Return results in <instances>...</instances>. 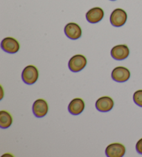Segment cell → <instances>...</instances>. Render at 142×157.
<instances>
[{
    "label": "cell",
    "mask_w": 142,
    "mask_h": 157,
    "mask_svg": "<svg viewBox=\"0 0 142 157\" xmlns=\"http://www.w3.org/2000/svg\"><path fill=\"white\" fill-rule=\"evenodd\" d=\"M13 123L11 115L6 111L2 110L0 112V127L3 129L9 128Z\"/></svg>",
    "instance_id": "13"
},
{
    "label": "cell",
    "mask_w": 142,
    "mask_h": 157,
    "mask_svg": "<svg viewBox=\"0 0 142 157\" xmlns=\"http://www.w3.org/2000/svg\"><path fill=\"white\" fill-rule=\"evenodd\" d=\"M111 1H115V0H111Z\"/></svg>",
    "instance_id": "16"
},
{
    "label": "cell",
    "mask_w": 142,
    "mask_h": 157,
    "mask_svg": "<svg viewBox=\"0 0 142 157\" xmlns=\"http://www.w3.org/2000/svg\"><path fill=\"white\" fill-rule=\"evenodd\" d=\"M130 77V71L124 67H117L112 72V78L118 82H126Z\"/></svg>",
    "instance_id": "4"
},
{
    "label": "cell",
    "mask_w": 142,
    "mask_h": 157,
    "mask_svg": "<svg viewBox=\"0 0 142 157\" xmlns=\"http://www.w3.org/2000/svg\"><path fill=\"white\" fill-rule=\"evenodd\" d=\"M1 47L9 53H15L20 49V44L13 37H6L2 41Z\"/></svg>",
    "instance_id": "7"
},
{
    "label": "cell",
    "mask_w": 142,
    "mask_h": 157,
    "mask_svg": "<svg viewBox=\"0 0 142 157\" xmlns=\"http://www.w3.org/2000/svg\"><path fill=\"white\" fill-rule=\"evenodd\" d=\"M65 33L71 40H77L82 36V30L78 24L71 22L65 26Z\"/></svg>",
    "instance_id": "9"
},
{
    "label": "cell",
    "mask_w": 142,
    "mask_h": 157,
    "mask_svg": "<svg viewBox=\"0 0 142 157\" xmlns=\"http://www.w3.org/2000/svg\"><path fill=\"white\" fill-rule=\"evenodd\" d=\"M128 15L124 10L116 9L114 10L110 15L111 24L115 27H120L124 25L127 21Z\"/></svg>",
    "instance_id": "3"
},
{
    "label": "cell",
    "mask_w": 142,
    "mask_h": 157,
    "mask_svg": "<svg viewBox=\"0 0 142 157\" xmlns=\"http://www.w3.org/2000/svg\"><path fill=\"white\" fill-rule=\"evenodd\" d=\"M87 64V59L83 55L73 56L72 58L69 59L68 66L69 69L73 72H79L83 70Z\"/></svg>",
    "instance_id": "2"
},
{
    "label": "cell",
    "mask_w": 142,
    "mask_h": 157,
    "mask_svg": "<svg viewBox=\"0 0 142 157\" xmlns=\"http://www.w3.org/2000/svg\"><path fill=\"white\" fill-rule=\"evenodd\" d=\"M129 48L125 44H119L114 47L111 50V56L116 60H123L129 56Z\"/></svg>",
    "instance_id": "6"
},
{
    "label": "cell",
    "mask_w": 142,
    "mask_h": 157,
    "mask_svg": "<svg viewBox=\"0 0 142 157\" xmlns=\"http://www.w3.org/2000/svg\"><path fill=\"white\" fill-rule=\"evenodd\" d=\"M85 109V102L81 98H76L70 102L68 106V110L72 115H79Z\"/></svg>",
    "instance_id": "12"
},
{
    "label": "cell",
    "mask_w": 142,
    "mask_h": 157,
    "mask_svg": "<svg viewBox=\"0 0 142 157\" xmlns=\"http://www.w3.org/2000/svg\"><path fill=\"white\" fill-rule=\"evenodd\" d=\"M114 107V101L110 97L103 96L96 102V108L101 112H108Z\"/></svg>",
    "instance_id": "10"
},
{
    "label": "cell",
    "mask_w": 142,
    "mask_h": 157,
    "mask_svg": "<svg viewBox=\"0 0 142 157\" xmlns=\"http://www.w3.org/2000/svg\"><path fill=\"white\" fill-rule=\"evenodd\" d=\"M133 101L136 105L142 107V89L135 92L133 95Z\"/></svg>",
    "instance_id": "14"
},
{
    "label": "cell",
    "mask_w": 142,
    "mask_h": 157,
    "mask_svg": "<svg viewBox=\"0 0 142 157\" xmlns=\"http://www.w3.org/2000/svg\"><path fill=\"white\" fill-rule=\"evenodd\" d=\"M39 73L36 67L34 65H29L24 69L22 74V78L24 83L27 85H33L38 79Z\"/></svg>",
    "instance_id": "1"
},
{
    "label": "cell",
    "mask_w": 142,
    "mask_h": 157,
    "mask_svg": "<svg viewBox=\"0 0 142 157\" xmlns=\"http://www.w3.org/2000/svg\"><path fill=\"white\" fill-rule=\"evenodd\" d=\"M104 16V12L102 9L99 7H95L90 9L86 14L87 20L89 23H98L102 20Z\"/></svg>",
    "instance_id": "11"
},
{
    "label": "cell",
    "mask_w": 142,
    "mask_h": 157,
    "mask_svg": "<svg viewBox=\"0 0 142 157\" xmlns=\"http://www.w3.org/2000/svg\"><path fill=\"white\" fill-rule=\"evenodd\" d=\"M48 104L45 100L38 99L33 105V112L37 118H42L48 112Z\"/></svg>",
    "instance_id": "8"
},
{
    "label": "cell",
    "mask_w": 142,
    "mask_h": 157,
    "mask_svg": "<svg viewBox=\"0 0 142 157\" xmlns=\"http://www.w3.org/2000/svg\"><path fill=\"white\" fill-rule=\"evenodd\" d=\"M136 150L139 154H142V139H139L136 145Z\"/></svg>",
    "instance_id": "15"
},
{
    "label": "cell",
    "mask_w": 142,
    "mask_h": 157,
    "mask_svg": "<svg viewBox=\"0 0 142 157\" xmlns=\"http://www.w3.org/2000/svg\"><path fill=\"white\" fill-rule=\"evenodd\" d=\"M125 153V148L121 143H112L105 149V154L108 157H122Z\"/></svg>",
    "instance_id": "5"
}]
</instances>
